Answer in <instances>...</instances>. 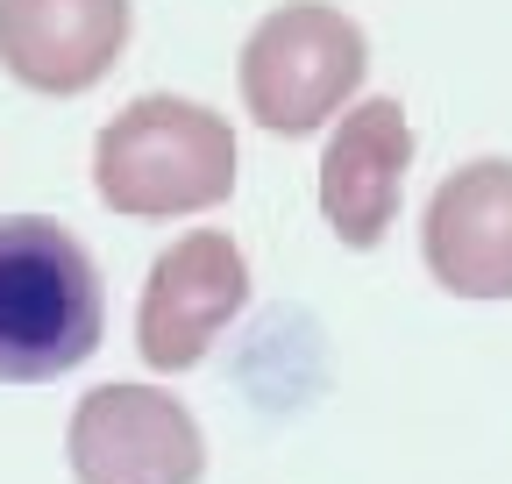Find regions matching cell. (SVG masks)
<instances>
[{
	"instance_id": "6da1fadb",
	"label": "cell",
	"mask_w": 512,
	"mask_h": 484,
	"mask_svg": "<svg viewBox=\"0 0 512 484\" xmlns=\"http://www.w3.org/2000/svg\"><path fill=\"white\" fill-rule=\"evenodd\" d=\"M235 164L228 114L185 93H136L93 136V193L121 221H185L235 193Z\"/></svg>"
},
{
	"instance_id": "7a4b0ae2",
	"label": "cell",
	"mask_w": 512,
	"mask_h": 484,
	"mask_svg": "<svg viewBox=\"0 0 512 484\" xmlns=\"http://www.w3.org/2000/svg\"><path fill=\"white\" fill-rule=\"evenodd\" d=\"M107 292L86 242L50 214H0V385H50L100 349Z\"/></svg>"
},
{
	"instance_id": "3957f363",
	"label": "cell",
	"mask_w": 512,
	"mask_h": 484,
	"mask_svg": "<svg viewBox=\"0 0 512 484\" xmlns=\"http://www.w3.org/2000/svg\"><path fill=\"white\" fill-rule=\"evenodd\" d=\"M370 43L328 0H285L242 43V107L271 136H313L363 93Z\"/></svg>"
},
{
	"instance_id": "277c9868",
	"label": "cell",
	"mask_w": 512,
	"mask_h": 484,
	"mask_svg": "<svg viewBox=\"0 0 512 484\" xmlns=\"http://www.w3.org/2000/svg\"><path fill=\"white\" fill-rule=\"evenodd\" d=\"M64 456L79 484H200L207 435L157 385H93L72 406Z\"/></svg>"
},
{
	"instance_id": "5b68a950",
	"label": "cell",
	"mask_w": 512,
	"mask_h": 484,
	"mask_svg": "<svg viewBox=\"0 0 512 484\" xmlns=\"http://www.w3.org/2000/svg\"><path fill=\"white\" fill-rule=\"evenodd\" d=\"M249 307V257L228 228H192L150 264L143 307H136V349L150 371H192L214 335Z\"/></svg>"
},
{
	"instance_id": "8992f818",
	"label": "cell",
	"mask_w": 512,
	"mask_h": 484,
	"mask_svg": "<svg viewBox=\"0 0 512 484\" xmlns=\"http://www.w3.org/2000/svg\"><path fill=\"white\" fill-rule=\"evenodd\" d=\"M413 171V121L399 100H349L320 150V214L349 250H377L399 221Z\"/></svg>"
},
{
	"instance_id": "52a82bcc",
	"label": "cell",
	"mask_w": 512,
	"mask_h": 484,
	"mask_svg": "<svg viewBox=\"0 0 512 484\" xmlns=\"http://www.w3.org/2000/svg\"><path fill=\"white\" fill-rule=\"evenodd\" d=\"M128 0H0V72L43 100L93 93L128 50Z\"/></svg>"
},
{
	"instance_id": "ba28073f",
	"label": "cell",
	"mask_w": 512,
	"mask_h": 484,
	"mask_svg": "<svg viewBox=\"0 0 512 484\" xmlns=\"http://www.w3.org/2000/svg\"><path fill=\"white\" fill-rule=\"evenodd\" d=\"M420 257L456 299H512V157H470L434 186Z\"/></svg>"
}]
</instances>
